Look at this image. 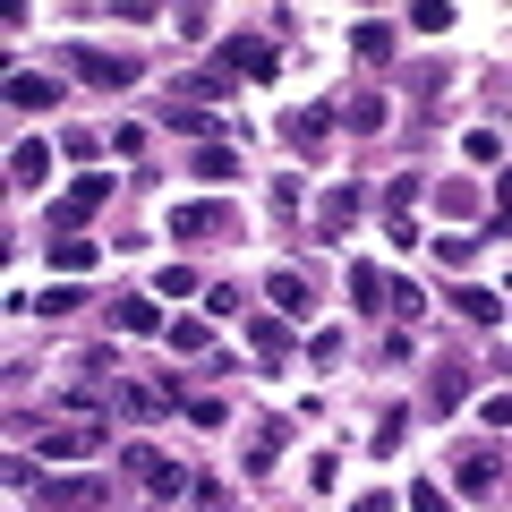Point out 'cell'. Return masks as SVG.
Returning <instances> with one entry per match:
<instances>
[{"instance_id": "1", "label": "cell", "mask_w": 512, "mask_h": 512, "mask_svg": "<svg viewBox=\"0 0 512 512\" xmlns=\"http://www.w3.org/2000/svg\"><path fill=\"white\" fill-rule=\"evenodd\" d=\"M120 461H128V478H137V487H146L154 504H180V495H197V478H188L180 461H163V453H154V444H128Z\"/></svg>"}, {"instance_id": "2", "label": "cell", "mask_w": 512, "mask_h": 512, "mask_svg": "<svg viewBox=\"0 0 512 512\" xmlns=\"http://www.w3.org/2000/svg\"><path fill=\"white\" fill-rule=\"evenodd\" d=\"M111 188H120V180H111V171H86V180H77L69 197L52 205V222H60V231H77V222H86V214H103V205H111Z\"/></svg>"}, {"instance_id": "3", "label": "cell", "mask_w": 512, "mask_h": 512, "mask_svg": "<svg viewBox=\"0 0 512 512\" xmlns=\"http://www.w3.org/2000/svg\"><path fill=\"white\" fill-rule=\"evenodd\" d=\"M453 487L461 495H495L504 487V453H495V444H470V453L453 461Z\"/></svg>"}, {"instance_id": "4", "label": "cell", "mask_w": 512, "mask_h": 512, "mask_svg": "<svg viewBox=\"0 0 512 512\" xmlns=\"http://www.w3.org/2000/svg\"><path fill=\"white\" fill-rule=\"evenodd\" d=\"M69 69L86 77V86H128V77H137V60H120V52H94V43H69Z\"/></svg>"}, {"instance_id": "5", "label": "cell", "mask_w": 512, "mask_h": 512, "mask_svg": "<svg viewBox=\"0 0 512 512\" xmlns=\"http://www.w3.org/2000/svg\"><path fill=\"white\" fill-rule=\"evenodd\" d=\"M359 205H367V188H359V180H342V188H325V205H316V231H325V239H342L350 222H359Z\"/></svg>"}, {"instance_id": "6", "label": "cell", "mask_w": 512, "mask_h": 512, "mask_svg": "<svg viewBox=\"0 0 512 512\" xmlns=\"http://www.w3.org/2000/svg\"><path fill=\"white\" fill-rule=\"evenodd\" d=\"M171 128H180V137H197V146H231V120H222V111H205V103H171Z\"/></svg>"}, {"instance_id": "7", "label": "cell", "mask_w": 512, "mask_h": 512, "mask_svg": "<svg viewBox=\"0 0 512 512\" xmlns=\"http://www.w3.org/2000/svg\"><path fill=\"white\" fill-rule=\"evenodd\" d=\"M222 69H231V77H274L282 60H274V43H256V35H231V43H222Z\"/></svg>"}, {"instance_id": "8", "label": "cell", "mask_w": 512, "mask_h": 512, "mask_svg": "<svg viewBox=\"0 0 512 512\" xmlns=\"http://www.w3.org/2000/svg\"><path fill=\"white\" fill-rule=\"evenodd\" d=\"M120 410L128 419H163V410H188L180 384H120Z\"/></svg>"}, {"instance_id": "9", "label": "cell", "mask_w": 512, "mask_h": 512, "mask_svg": "<svg viewBox=\"0 0 512 512\" xmlns=\"http://www.w3.org/2000/svg\"><path fill=\"white\" fill-rule=\"evenodd\" d=\"M333 120H342V111H325V103H308V111H291V120H282V137H291L299 154H316L333 137Z\"/></svg>"}, {"instance_id": "10", "label": "cell", "mask_w": 512, "mask_h": 512, "mask_svg": "<svg viewBox=\"0 0 512 512\" xmlns=\"http://www.w3.org/2000/svg\"><path fill=\"white\" fill-rule=\"evenodd\" d=\"M205 231H231V205H171V239H205Z\"/></svg>"}, {"instance_id": "11", "label": "cell", "mask_w": 512, "mask_h": 512, "mask_svg": "<svg viewBox=\"0 0 512 512\" xmlns=\"http://www.w3.org/2000/svg\"><path fill=\"white\" fill-rule=\"evenodd\" d=\"M35 453L43 461H86V453H103V427H60V436H43Z\"/></svg>"}, {"instance_id": "12", "label": "cell", "mask_w": 512, "mask_h": 512, "mask_svg": "<svg viewBox=\"0 0 512 512\" xmlns=\"http://www.w3.org/2000/svg\"><path fill=\"white\" fill-rule=\"evenodd\" d=\"M52 180V146H43V137H26L18 154H9V188H43Z\"/></svg>"}, {"instance_id": "13", "label": "cell", "mask_w": 512, "mask_h": 512, "mask_svg": "<svg viewBox=\"0 0 512 512\" xmlns=\"http://www.w3.org/2000/svg\"><path fill=\"white\" fill-rule=\"evenodd\" d=\"M444 308H453V316H470V325H504V299H495V291H478V282L444 291Z\"/></svg>"}, {"instance_id": "14", "label": "cell", "mask_w": 512, "mask_h": 512, "mask_svg": "<svg viewBox=\"0 0 512 512\" xmlns=\"http://www.w3.org/2000/svg\"><path fill=\"white\" fill-rule=\"evenodd\" d=\"M111 325H120V333H171V325H163V308H154V299H137V291L111 299Z\"/></svg>"}, {"instance_id": "15", "label": "cell", "mask_w": 512, "mask_h": 512, "mask_svg": "<svg viewBox=\"0 0 512 512\" xmlns=\"http://www.w3.org/2000/svg\"><path fill=\"white\" fill-rule=\"evenodd\" d=\"M265 291H274V308H282V316H308V308H316V291H308V274H299V265H282Z\"/></svg>"}, {"instance_id": "16", "label": "cell", "mask_w": 512, "mask_h": 512, "mask_svg": "<svg viewBox=\"0 0 512 512\" xmlns=\"http://www.w3.org/2000/svg\"><path fill=\"white\" fill-rule=\"evenodd\" d=\"M384 316H393V325H419V316H427V291L393 274V282H384Z\"/></svg>"}, {"instance_id": "17", "label": "cell", "mask_w": 512, "mask_h": 512, "mask_svg": "<svg viewBox=\"0 0 512 512\" xmlns=\"http://www.w3.org/2000/svg\"><path fill=\"white\" fill-rule=\"evenodd\" d=\"M350 52H359V60H376V69H384V60H393V26H384V18L350 26Z\"/></svg>"}, {"instance_id": "18", "label": "cell", "mask_w": 512, "mask_h": 512, "mask_svg": "<svg viewBox=\"0 0 512 512\" xmlns=\"http://www.w3.org/2000/svg\"><path fill=\"white\" fill-rule=\"evenodd\" d=\"M52 265H60V274H69V282H77V274H94V239L60 231V239H52Z\"/></svg>"}, {"instance_id": "19", "label": "cell", "mask_w": 512, "mask_h": 512, "mask_svg": "<svg viewBox=\"0 0 512 512\" xmlns=\"http://www.w3.org/2000/svg\"><path fill=\"white\" fill-rule=\"evenodd\" d=\"M9 103H18V111H43V103H60V86H52V77H35V69H18V77H9Z\"/></svg>"}, {"instance_id": "20", "label": "cell", "mask_w": 512, "mask_h": 512, "mask_svg": "<svg viewBox=\"0 0 512 512\" xmlns=\"http://www.w3.org/2000/svg\"><path fill=\"white\" fill-rule=\"evenodd\" d=\"M248 342L265 350V359H291V325H282V316H248Z\"/></svg>"}, {"instance_id": "21", "label": "cell", "mask_w": 512, "mask_h": 512, "mask_svg": "<svg viewBox=\"0 0 512 512\" xmlns=\"http://www.w3.org/2000/svg\"><path fill=\"white\" fill-rule=\"evenodd\" d=\"M197 180H239V146H197Z\"/></svg>"}, {"instance_id": "22", "label": "cell", "mask_w": 512, "mask_h": 512, "mask_svg": "<svg viewBox=\"0 0 512 512\" xmlns=\"http://www.w3.org/2000/svg\"><path fill=\"white\" fill-rule=\"evenodd\" d=\"M470 402V384L453 376V367H436V376H427V410H461Z\"/></svg>"}, {"instance_id": "23", "label": "cell", "mask_w": 512, "mask_h": 512, "mask_svg": "<svg viewBox=\"0 0 512 512\" xmlns=\"http://www.w3.org/2000/svg\"><path fill=\"white\" fill-rule=\"evenodd\" d=\"M52 504H69V512H94V504H103V478H60V487H52Z\"/></svg>"}, {"instance_id": "24", "label": "cell", "mask_w": 512, "mask_h": 512, "mask_svg": "<svg viewBox=\"0 0 512 512\" xmlns=\"http://www.w3.org/2000/svg\"><path fill=\"white\" fill-rule=\"evenodd\" d=\"M419 171H402V180H384V222H393V214H410V205H419Z\"/></svg>"}, {"instance_id": "25", "label": "cell", "mask_w": 512, "mask_h": 512, "mask_svg": "<svg viewBox=\"0 0 512 512\" xmlns=\"http://www.w3.org/2000/svg\"><path fill=\"white\" fill-rule=\"evenodd\" d=\"M410 26H419V35H453V0H419Z\"/></svg>"}, {"instance_id": "26", "label": "cell", "mask_w": 512, "mask_h": 512, "mask_svg": "<svg viewBox=\"0 0 512 512\" xmlns=\"http://www.w3.org/2000/svg\"><path fill=\"white\" fill-rule=\"evenodd\" d=\"M384 282H393V274H376V265H350V299H359V308H376Z\"/></svg>"}, {"instance_id": "27", "label": "cell", "mask_w": 512, "mask_h": 512, "mask_svg": "<svg viewBox=\"0 0 512 512\" xmlns=\"http://www.w3.org/2000/svg\"><path fill=\"white\" fill-rule=\"evenodd\" d=\"M461 154H470V163H504V137H495V128H470V137H461Z\"/></svg>"}, {"instance_id": "28", "label": "cell", "mask_w": 512, "mask_h": 512, "mask_svg": "<svg viewBox=\"0 0 512 512\" xmlns=\"http://www.w3.org/2000/svg\"><path fill=\"white\" fill-rule=\"evenodd\" d=\"M69 308H86V299H77V291H69V282H52V291H43V299H35V316H69Z\"/></svg>"}, {"instance_id": "29", "label": "cell", "mask_w": 512, "mask_h": 512, "mask_svg": "<svg viewBox=\"0 0 512 512\" xmlns=\"http://www.w3.org/2000/svg\"><path fill=\"white\" fill-rule=\"evenodd\" d=\"M402 427H410V410H384V419H376V453H393V444H402Z\"/></svg>"}, {"instance_id": "30", "label": "cell", "mask_w": 512, "mask_h": 512, "mask_svg": "<svg viewBox=\"0 0 512 512\" xmlns=\"http://www.w3.org/2000/svg\"><path fill=\"white\" fill-rule=\"evenodd\" d=\"M197 504L205 512H231V487H222V478H197Z\"/></svg>"}, {"instance_id": "31", "label": "cell", "mask_w": 512, "mask_h": 512, "mask_svg": "<svg viewBox=\"0 0 512 512\" xmlns=\"http://www.w3.org/2000/svg\"><path fill=\"white\" fill-rule=\"evenodd\" d=\"M487 427H512V393H487V410H478Z\"/></svg>"}, {"instance_id": "32", "label": "cell", "mask_w": 512, "mask_h": 512, "mask_svg": "<svg viewBox=\"0 0 512 512\" xmlns=\"http://www.w3.org/2000/svg\"><path fill=\"white\" fill-rule=\"evenodd\" d=\"M495 205H504V231H512V171H504V180H495Z\"/></svg>"}]
</instances>
